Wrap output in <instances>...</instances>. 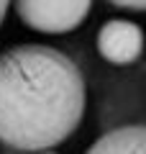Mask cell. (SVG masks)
<instances>
[{
    "label": "cell",
    "instance_id": "cell-1",
    "mask_svg": "<svg viewBox=\"0 0 146 154\" xmlns=\"http://www.w3.org/2000/svg\"><path fill=\"white\" fill-rule=\"evenodd\" d=\"M85 116V80L67 54L44 44L0 51V144L46 152L64 144Z\"/></svg>",
    "mask_w": 146,
    "mask_h": 154
},
{
    "label": "cell",
    "instance_id": "cell-2",
    "mask_svg": "<svg viewBox=\"0 0 146 154\" xmlns=\"http://www.w3.org/2000/svg\"><path fill=\"white\" fill-rule=\"evenodd\" d=\"M16 13L38 33H69L87 18L92 0H13Z\"/></svg>",
    "mask_w": 146,
    "mask_h": 154
},
{
    "label": "cell",
    "instance_id": "cell-3",
    "mask_svg": "<svg viewBox=\"0 0 146 154\" xmlns=\"http://www.w3.org/2000/svg\"><path fill=\"white\" fill-rule=\"evenodd\" d=\"M144 31L138 23L126 21V18H113L103 23L97 31V51L110 64H133L144 54Z\"/></svg>",
    "mask_w": 146,
    "mask_h": 154
},
{
    "label": "cell",
    "instance_id": "cell-4",
    "mask_svg": "<svg viewBox=\"0 0 146 154\" xmlns=\"http://www.w3.org/2000/svg\"><path fill=\"white\" fill-rule=\"evenodd\" d=\"M92 154H146V123L118 126L90 146Z\"/></svg>",
    "mask_w": 146,
    "mask_h": 154
},
{
    "label": "cell",
    "instance_id": "cell-5",
    "mask_svg": "<svg viewBox=\"0 0 146 154\" xmlns=\"http://www.w3.org/2000/svg\"><path fill=\"white\" fill-rule=\"evenodd\" d=\"M108 3L123 11H146V0H108Z\"/></svg>",
    "mask_w": 146,
    "mask_h": 154
},
{
    "label": "cell",
    "instance_id": "cell-6",
    "mask_svg": "<svg viewBox=\"0 0 146 154\" xmlns=\"http://www.w3.org/2000/svg\"><path fill=\"white\" fill-rule=\"evenodd\" d=\"M8 5H11V0H0V23H3V18L8 13Z\"/></svg>",
    "mask_w": 146,
    "mask_h": 154
}]
</instances>
